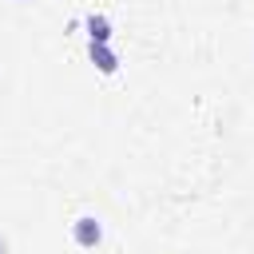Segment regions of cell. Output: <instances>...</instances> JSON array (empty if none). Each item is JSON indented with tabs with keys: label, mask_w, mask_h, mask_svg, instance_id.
<instances>
[{
	"label": "cell",
	"mask_w": 254,
	"mask_h": 254,
	"mask_svg": "<svg viewBox=\"0 0 254 254\" xmlns=\"http://www.w3.org/2000/svg\"><path fill=\"white\" fill-rule=\"evenodd\" d=\"M71 238H75L79 246H99V238H103V226H99V218H91V214H79V218L71 222Z\"/></svg>",
	"instance_id": "6da1fadb"
},
{
	"label": "cell",
	"mask_w": 254,
	"mask_h": 254,
	"mask_svg": "<svg viewBox=\"0 0 254 254\" xmlns=\"http://www.w3.org/2000/svg\"><path fill=\"white\" fill-rule=\"evenodd\" d=\"M87 36H91V44H107V36H111L107 16H87Z\"/></svg>",
	"instance_id": "7a4b0ae2"
},
{
	"label": "cell",
	"mask_w": 254,
	"mask_h": 254,
	"mask_svg": "<svg viewBox=\"0 0 254 254\" xmlns=\"http://www.w3.org/2000/svg\"><path fill=\"white\" fill-rule=\"evenodd\" d=\"M91 60H99L103 71H115V56L107 52V44H91Z\"/></svg>",
	"instance_id": "3957f363"
},
{
	"label": "cell",
	"mask_w": 254,
	"mask_h": 254,
	"mask_svg": "<svg viewBox=\"0 0 254 254\" xmlns=\"http://www.w3.org/2000/svg\"><path fill=\"white\" fill-rule=\"evenodd\" d=\"M0 254H8V238L4 234H0Z\"/></svg>",
	"instance_id": "277c9868"
}]
</instances>
